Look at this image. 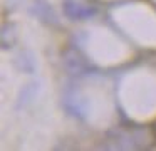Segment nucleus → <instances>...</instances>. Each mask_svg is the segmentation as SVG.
I'll return each mask as SVG.
<instances>
[{
	"label": "nucleus",
	"instance_id": "f03ea898",
	"mask_svg": "<svg viewBox=\"0 0 156 151\" xmlns=\"http://www.w3.org/2000/svg\"><path fill=\"white\" fill-rule=\"evenodd\" d=\"M62 57H64V66H66V69H67L69 72L82 74V72L87 70V62H86V59L77 52V50L67 49V50H64Z\"/></svg>",
	"mask_w": 156,
	"mask_h": 151
},
{
	"label": "nucleus",
	"instance_id": "f257e3e1",
	"mask_svg": "<svg viewBox=\"0 0 156 151\" xmlns=\"http://www.w3.org/2000/svg\"><path fill=\"white\" fill-rule=\"evenodd\" d=\"M62 9L71 20H87L96 15V7L89 0H64Z\"/></svg>",
	"mask_w": 156,
	"mask_h": 151
},
{
	"label": "nucleus",
	"instance_id": "20e7f679",
	"mask_svg": "<svg viewBox=\"0 0 156 151\" xmlns=\"http://www.w3.org/2000/svg\"><path fill=\"white\" fill-rule=\"evenodd\" d=\"M153 136L156 138V121H154V123H153Z\"/></svg>",
	"mask_w": 156,
	"mask_h": 151
},
{
	"label": "nucleus",
	"instance_id": "7ed1b4c3",
	"mask_svg": "<svg viewBox=\"0 0 156 151\" xmlns=\"http://www.w3.org/2000/svg\"><path fill=\"white\" fill-rule=\"evenodd\" d=\"M32 12H34L35 15L42 20V22H45V23H55L54 12H52L51 5H47L44 0H35V2H34V10H32Z\"/></svg>",
	"mask_w": 156,
	"mask_h": 151
}]
</instances>
